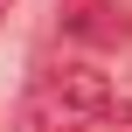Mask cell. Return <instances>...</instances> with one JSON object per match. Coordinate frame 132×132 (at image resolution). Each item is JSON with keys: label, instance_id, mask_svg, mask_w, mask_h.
<instances>
[{"label": "cell", "instance_id": "cell-1", "mask_svg": "<svg viewBox=\"0 0 132 132\" xmlns=\"http://www.w3.org/2000/svg\"><path fill=\"white\" fill-rule=\"evenodd\" d=\"M111 111V84L104 70H84V63H63V70H42L28 104H21V125L28 132H90Z\"/></svg>", "mask_w": 132, "mask_h": 132}, {"label": "cell", "instance_id": "cell-2", "mask_svg": "<svg viewBox=\"0 0 132 132\" xmlns=\"http://www.w3.org/2000/svg\"><path fill=\"white\" fill-rule=\"evenodd\" d=\"M63 35L70 42H90V49H118L132 35V21H125L118 0H63Z\"/></svg>", "mask_w": 132, "mask_h": 132}, {"label": "cell", "instance_id": "cell-3", "mask_svg": "<svg viewBox=\"0 0 132 132\" xmlns=\"http://www.w3.org/2000/svg\"><path fill=\"white\" fill-rule=\"evenodd\" d=\"M104 132H132V97H125V104H111V111H104Z\"/></svg>", "mask_w": 132, "mask_h": 132}, {"label": "cell", "instance_id": "cell-4", "mask_svg": "<svg viewBox=\"0 0 132 132\" xmlns=\"http://www.w3.org/2000/svg\"><path fill=\"white\" fill-rule=\"evenodd\" d=\"M0 21H7V0H0Z\"/></svg>", "mask_w": 132, "mask_h": 132}]
</instances>
